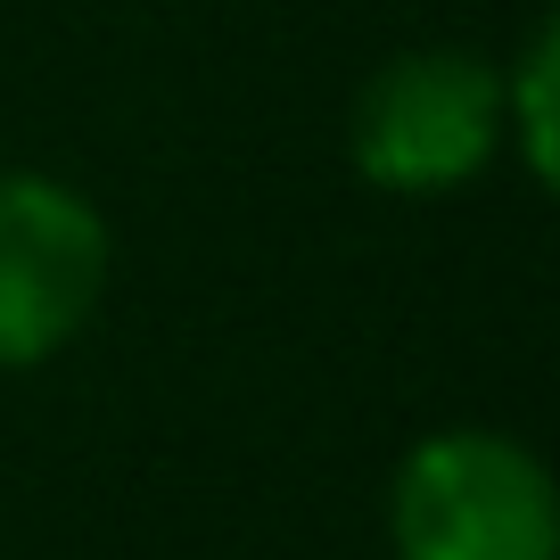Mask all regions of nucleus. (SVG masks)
<instances>
[{
	"label": "nucleus",
	"mask_w": 560,
	"mask_h": 560,
	"mask_svg": "<svg viewBox=\"0 0 560 560\" xmlns=\"http://www.w3.org/2000/svg\"><path fill=\"white\" fill-rule=\"evenodd\" d=\"M107 280V223L74 190L0 174V371L58 354Z\"/></svg>",
	"instance_id": "3"
},
{
	"label": "nucleus",
	"mask_w": 560,
	"mask_h": 560,
	"mask_svg": "<svg viewBox=\"0 0 560 560\" xmlns=\"http://www.w3.org/2000/svg\"><path fill=\"white\" fill-rule=\"evenodd\" d=\"M404 560H552V487L536 454L487 429L429 438L396 478Z\"/></svg>",
	"instance_id": "1"
},
{
	"label": "nucleus",
	"mask_w": 560,
	"mask_h": 560,
	"mask_svg": "<svg viewBox=\"0 0 560 560\" xmlns=\"http://www.w3.org/2000/svg\"><path fill=\"white\" fill-rule=\"evenodd\" d=\"M552 42H536V58H527V91H520V124H527V165H552Z\"/></svg>",
	"instance_id": "4"
},
{
	"label": "nucleus",
	"mask_w": 560,
	"mask_h": 560,
	"mask_svg": "<svg viewBox=\"0 0 560 560\" xmlns=\"http://www.w3.org/2000/svg\"><path fill=\"white\" fill-rule=\"evenodd\" d=\"M511 91L462 50H412L354 100V165L380 190H462L494 158Z\"/></svg>",
	"instance_id": "2"
}]
</instances>
